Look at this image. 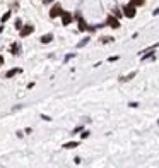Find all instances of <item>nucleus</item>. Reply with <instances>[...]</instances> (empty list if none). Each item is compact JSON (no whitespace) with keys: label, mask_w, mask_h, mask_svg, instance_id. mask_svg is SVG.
<instances>
[{"label":"nucleus","mask_w":159,"mask_h":168,"mask_svg":"<svg viewBox=\"0 0 159 168\" xmlns=\"http://www.w3.org/2000/svg\"><path fill=\"white\" fill-rule=\"evenodd\" d=\"M122 10H123V16L128 17V19H134L135 14H137V7H135V5H132V4L125 5V7H123Z\"/></svg>","instance_id":"obj_1"},{"label":"nucleus","mask_w":159,"mask_h":168,"mask_svg":"<svg viewBox=\"0 0 159 168\" xmlns=\"http://www.w3.org/2000/svg\"><path fill=\"white\" fill-rule=\"evenodd\" d=\"M106 26H110V28H113V29H118V28H120V21H118V17L108 16V17H106Z\"/></svg>","instance_id":"obj_2"},{"label":"nucleus","mask_w":159,"mask_h":168,"mask_svg":"<svg viewBox=\"0 0 159 168\" xmlns=\"http://www.w3.org/2000/svg\"><path fill=\"white\" fill-rule=\"evenodd\" d=\"M62 24L63 26H69V24H72V21H74V16L70 12H65V10H63V12H62Z\"/></svg>","instance_id":"obj_3"},{"label":"nucleus","mask_w":159,"mask_h":168,"mask_svg":"<svg viewBox=\"0 0 159 168\" xmlns=\"http://www.w3.org/2000/svg\"><path fill=\"white\" fill-rule=\"evenodd\" d=\"M19 31H21V33H19V34H21V38H26V36H29V34H31V33L34 31V28H33L31 24H28V26H22V28H21Z\"/></svg>","instance_id":"obj_4"},{"label":"nucleus","mask_w":159,"mask_h":168,"mask_svg":"<svg viewBox=\"0 0 159 168\" xmlns=\"http://www.w3.org/2000/svg\"><path fill=\"white\" fill-rule=\"evenodd\" d=\"M62 12H63V10H62V7L57 4V5H53V7L50 9V17H51V19H55V17L62 16Z\"/></svg>","instance_id":"obj_5"},{"label":"nucleus","mask_w":159,"mask_h":168,"mask_svg":"<svg viewBox=\"0 0 159 168\" xmlns=\"http://www.w3.org/2000/svg\"><path fill=\"white\" fill-rule=\"evenodd\" d=\"M75 19H77V28H79V31H87V24H86V21L82 19L81 14H75Z\"/></svg>","instance_id":"obj_6"},{"label":"nucleus","mask_w":159,"mask_h":168,"mask_svg":"<svg viewBox=\"0 0 159 168\" xmlns=\"http://www.w3.org/2000/svg\"><path fill=\"white\" fill-rule=\"evenodd\" d=\"M39 41L43 43V45H48V43H51V41H53V34H51V33L45 34V36H41V38H39Z\"/></svg>","instance_id":"obj_7"},{"label":"nucleus","mask_w":159,"mask_h":168,"mask_svg":"<svg viewBox=\"0 0 159 168\" xmlns=\"http://www.w3.org/2000/svg\"><path fill=\"white\" fill-rule=\"evenodd\" d=\"M135 76H137V70H134V72H130V74H128V76H122V77H120V81H122V82L132 81V79H134Z\"/></svg>","instance_id":"obj_8"},{"label":"nucleus","mask_w":159,"mask_h":168,"mask_svg":"<svg viewBox=\"0 0 159 168\" xmlns=\"http://www.w3.org/2000/svg\"><path fill=\"white\" fill-rule=\"evenodd\" d=\"M19 52H21V45L19 43H12V45H10V53L12 55H19Z\"/></svg>","instance_id":"obj_9"},{"label":"nucleus","mask_w":159,"mask_h":168,"mask_svg":"<svg viewBox=\"0 0 159 168\" xmlns=\"http://www.w3.org/2000/svg\"><path fill=\"white\" fill-rule=\"evenodd\" d=\"M77 146H79L77 141H70V142H65L62 148H65V149H74V148H77Z\"/></svg>","instance_id":"obj_10"},{"label":"nucleus","mask_w":159,"mask_h":168,"mask_svg":"<svg viewBox=\"0 0 159 168\" xmlns=\"http://www.w3.org/2000/svg\"><path fill=\"white\" fill-rule=\"evenodd\" d=\"M21 72H22L21 69H10V70L7 72V74H5V77H7V79H10V77H14L16 74H21Z\"/></svg>","instance_id":"obj_11"},{"label":"nucleus","mask_w":159,"mask_h":168,"mask_svg":"<svg viewBox=\"0 0 159 168\" xmlns=\"http://www.w3.org/2000/svg\"><path fill=\"white\" fill-rule=\"evenodd\" d=\"M10 16H12V10H9V12H5L4 16H2V19H0V22L4 24V22H7L9 19H10Z\"/></svg>","instance_id":"obj_12"},{"label":"nucleus","mask_w":159,"mask_h":168,"mask_svg":"<svg viewBox=\"0 0 159 168\" xmlns=\"http://www.w3.org/2000/svg\"><path fill=\"white\" fill-rule=\"evenodd\" d=\"M89 40H91V38H89V36H86L82 41H79V43H77V48H82V46H86L87 43H89Z\"/></svg>","instance_id":"obj_13"},{"label":"nucleus","mask_w":159,"mask_h":168,"mask_svg":"<svg viewBox=\"0 0 159 168\" xmlns=\"http://www.w3.org/2000/svg\"><path fill=\"white\" fill-rule=\"evenodd\" d=\"M130 4L135 5V7H139V5H144V4H145V0H130Z\"/></svg>","instance_id":"obj_14"},{"label":"nucleus","mask_w":159,"mask_h":168,"mask_svg":"<svg viewBox=\"0 0 159 168\" xmlns=\"http://www.w3.org/2000/svg\"><path fill=\"white\" fill-rule=\"evenodd\" d=\"M111 41H115V38H111V36H104V38H101V43H111Z\"/></svg>","instance_id":"obj_15"},{"label":"nucleus","mask_w":159,"mask_h":168,"mask_svg":"<svg viewBox=\"0 0 159 168\" xmlns=\"http://www.w3.org/2000/svg\"><path fill=\"white\" fill-rule=\"evenodd\" d=\"M89 135H91V132H89V130H82V134H81V139H87Z\"/></svg>","instance_id":"obj_16"},{"label":"nucleus","mask_w":159,"mask_h":168,"mask_svg":"<svg viewBox=\"0 0 159 168\" xmlns=\"http://www.w3.org/2000/svg\"><path fill=\"white\" fill-rule=\"evenodd\" d=\"M82 130H84V125H77V127L72 130V134H77V132H82Z\"/></svg>","instance_id":"obj_17"},{"label":"nucleus","mask_w":159,"mask_h":168,"mask_svg":"<svg viewBox=\"0 0 159 168\" xmlns=\"http://www.w3.org/2000/svg\"><path fill=\"white\" fill-rule=\"evenodd\" d=\"M113 14H115V17H118V19H120V17L123 16V12H120L118 9H113Z\"/></svg>","instance_id":"obj_18"},{"label":"nucleus","mask_w":159,"mask_h":168,"mask_svg":"<svg viewBox=\"0 0 159 168\" xmlns=\"http://www.w3.org/2000/svg\"><path fill=\"white\" fill-rule=\"evenodd\" d=\"M14 26H16V29H21V28H22V21L16 19V24H14Z\"/></svg>","instance_id":"obj_19"},{"label":"nucleus","mask_w":159,"mask_h":168,"mask_svg":"<svg viewBox=\"0 0 159 168\" xmlns=\"http://www.w3.org/2000/svg\"><path fill=\"white\" fill-rule=\"evenodd\" d=\"M128 107H130V108H137V107H139V103H137V101H130V103H128Z\"/></svg>","instance_id":"obj_20"},{"label":"nucleus","mask_w":159,"mask_h":168,"mask_svg":"<svg viewBox=\"0 0 159 168\" xmlns=\"http://www.w3.org/2000/svg\"><path fill=\"white\" fill-rule=\"evenodd\" d=\"M118 55H115V57H110V58H108V62H116V60H118Z\"/></svg>","instance_id":"obj_21"},{"label":"nucleus","mask_w":159,"mask_h":168,"mask_svg":"<svg viewBox=\"0 0 159 168\" xmlns=\"http://www.w3.org/2000/svg\"><path fill=\"white\" fill-rule=\"evenodd\" d=\"M74 57H75V53H70V55H67V57H65V62H69V60H72V58Z\"/></svg>","instance_id":"obj_22"},{"label":"nucleus","mask_w":159,"mask_h":168,"mask_svg":"<svg viewBox=\"0 0 159 168\" xmlns=\"http://www.w3.org/2000/svg\"><path fill=\"white\" fill-rule=\"evenodd\" d=\"M74 163H75V165H81V158H79V156H75V158H74Z\"/></svg>","instance_id":"obj_23"},{"label":"nucleus","mask_w":159,"mask_h":168,"mask_svg":"<svg viewBox=\"0 0 159 168\" xmlns=\"http://www.w3.org/2000/svg\"><path fill=\"white\" fill-rule=\"evenodd\" d=\"M41 119H45L46 122H50V120H51V119H50V117H48V115H41Z\"/></svg>","instance_id":"obj_24"},{"label":"nucleus","mask_w":159,"mask_h":168,"mask_svg":"<svg viewBox=\"0 0 159 168\" xmlns=\"http://www.w3.org/2000/svg\"><path fill=\"white\" fill-rule=\"evenodd\" d=\"M157 14H159V7L156 9V10H152V16H157Z\"/></svg>","instance_id":"obj_25"},{"label":"nucleus","mask_w":159,"mask_h":168,"mask_svg":"<svg viewBox=\"0 0 159 168\" xmlns=\"http://www.w3.org/2000/svg\"><path fill=\"white\" fill-rule=\"evenodd\" d=\"M0 65H4V57L0 55Z\"/></svg>","instance_id":"obj_26"},{"label":"nucleus","mask_w":159,"mask_h":168,"mask_svg":"<svg viewBox=\"0 0 159 168\" xmlns=\"http://www.w3.org/2000/svg\"><path fill=\"white\" fill-rule=\"evenodd\" d=\"M51 2H53V0H45V4H46V5H48V4H51Z\"/></svg>","instance_id":"obj_27"},{"label":"nucleus","mask_w":159,"mask_h":168,"mask_svg":"<svg viewBox=\"0 0 159 168\" xmlns=\"http://www.w3.org/2000/svg\"><path fill=\"white\" fill-rule=\"evenodd\" d=\"M2 31H4V26H0V33H2Z\"/></svg>","instance_id":"obj_28"},{"label":"nucleus","mask_w":159,"mask_h":168,"mask_svg":"<svg viewBox=\"0 0 159 168\" xmlns=\"http://www.w3.org/2000/svg\"><path fill=\"white\" fill-rule=\"evenodd\" d=\"M157 125H159V120H157Z\"/></svg>","instance_id":"obj_29"}]
</instances>
